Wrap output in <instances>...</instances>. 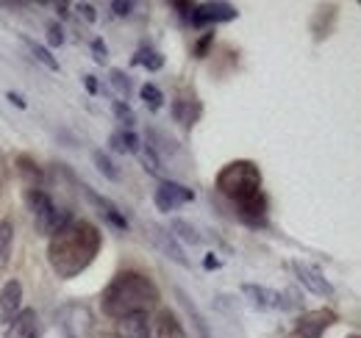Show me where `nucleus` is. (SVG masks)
I'll list each match as a JSON object with an SVG mask.
<instances>
[{
    "instance_id": "nucleus-23",
    "label": "nucleus",
    "mask_w": 361,
    "mask_h": 338,
    "mask_svg": "<svg viewBox=\"0 0 361 338\" xmlns=\"http://www.w3.org/2000/svg\"><path fill=\"white\" fill-rule=\"evenodd\" d=\"M11 247H14V222L6 216V219H0V269L8 266Z\"/></svg>"
},
{
    "instance_id": "nucleus-9",
    "label": "nucleus",
    "mask_w": 361,
    "mask_h": 338,
    "mask_svg": "<svg viewBox=\"0 0 361 338\" xmlns=\"http://www.w3.org/2000/svg\"><path fill=\"white\" fill-rule=\"evenodd\" d=\"M339 322L336 311L331 308H317V311H306L298 322H295V336L298 338H322L325 330H331Z\"/></svg>"
},
{
    "instance_id": "nucleus-18",
    "label": "nucleus",
    "mask_w": 361,
    "mask_h": 338,
    "mask_svg": "<svg viewBox=\"0 0 361 338\" xmlns=\"http://www.w3.org/2000/svg\"><path fill=\"white\" fill-rule=\"evenodd\" d=\"M114 338H150V319L145 313L120 319L117 330H114Z\"/></svg>"
},
{
    "instance_id": "nucleus-12",
    "label": "nucleus",
    "mask_w": 361,
    "mask_h": 338,
    "mask_svg": "<svg viewBox=\"0 0 361 338\" xmlns=\"http://www.w3.org/2000/svg\"><path fill=\"white\" fill-rule=\"evenodd\" d=\"M200 114H203V103L197 100L195 92H183V94H178V97L170 103V117H173L183 130H192V127L197 125Z\"/></svg>"
},
{
    "instance_id": "nucleus-4",
    "label": "nucleus",
    "mask_w": 361,
    "mask_h": 338,
    "mask_svg": "<svg viewBox=\"0 0 361 338\" xmlns=\"http://www.w3.org/2000/svg\"><path fill=\"white\" fill-rule=\"evenodd\" d=\"M25 206H28V211L34 216V230H37L39 236H47V239H50L56 230H61V227L73 219V213L59 208L56 200L47 194L45 189L25 192Z\"/></svg>"
},
{
    "instance_id": "nucleus-22",
    "label": "nucleus",
    "mask_w": 361,
    "mask_h": 338,
    "mask_svg": "<svg viewBox=\"0 0 361 338\" xmlns=\"http://www.w3.org/2000/svg\"><path fill=\"white\" fill-rule=\"evenodd\" d=\"M20 42L28 47V53L45 67V70H50V73H61V64H59V58L47 50V47H42V44H37L34 39H28V37H20Z\"/></svg>"
},
{
    "instance_id": "nucleus-41",
    "label": "nucleus",
    "mask_w": 361,
    "mask_h": 338,
    "mask_svg": "<svg viewBox=\"0 0 361 338\" xmlns=\"http://www.w3.org/2000/svg\"><path fill=\"white\" fill-rule=\"evenodd\" d=\"M348 338H361V336H359V333H350V336H348Z\"/></svg>"
},
{
    "instance_id": "nucleus-37",
    "label": "nucleus",
    "mask_w": 361,
    "mask_h": 338,
    "mask_svg": "<svg viewBox=\"0 0 361 338\" xmlns=\"http://www.w3.org/2000/svg\"><path fill=\"white\" fill-rule=\"evenodd\" d=\"M203 266H206V269H220V266H223V261L217 258V253H209L206 258H203Z\"/></svg>"
},
{
    "instance_id": "nucleus-27",
    "label": "nucleus",
    "mask_w": 361,
    "mask_h": 338,
    "mask_svg": "<svg viewBox=\"0 0 361 338\" xmlns=\"http://www.w3.org/2000/svg\"><path fill=\"white\" fill-rule=\"evenodd\" d=\"M109 84H111V89H114L117 100H123V103H128V100H131L134 86H131V78H128L123 70H111V73H109Z\"/></svg>"
},
{
    "instance_id": "nucleus-28",
    "label": "nucleus",
    "mask_w": 361,
    "mask_h": 338,
    "mask_svg": "<svg viewBox=\"0 0 361 338\" xmlns=\"http://www.w3.org/2000/svg\"><path fill=\"white\" fill-rule=\"evenodd\" d=\"M139 97H142V103H145L150 111H159V108L164 106V92H161L156 84L142 86V89H139Z\"/></svg>"
},
{
    "instance_id": "nucleus-42",
    "label": "nucleus",
    "mask_w": 361,
    "mask_h": 338,
    "mask_svg": "<svg viewBox=\"0 0 361 338\" xmlns=\"http://www.w3.org/2000/svg\"><path fill=\"white\" fill-rule=\"evenodd\" d=\"M100 338H114V336H100Z\"/></svg>"
},
{
    "instance_id": "nucleus-39",
    "label": "nucleus",
    "mask_w": 361,
    "mask_h": 338,
    "mask_svg": "<svg viewBox=\"0 0 361 338\" xmlns=\"http://www.w3.org/2000/svg\"><path fill=\"white\" fill-rule=\"evenodd\" d=\"M84 86H87V92H90V94H97V92H100V84H97V78H94V75H84Z\"/></svg>"
},
{
    "instance_id": "nucleus-26",
    "label": "nucleus",
    "mask_w": 361,
    "mask_h": 338,
    "mask_svg": "<svg viewBox=\"0 0 361 338\" xmlns=\"http://www.w3.org/2000/svg\"><path fill=\"white\" fill-rule=\"evenodd\" d=\"M134 64H142L147 73H159L164 67V56L159 50H153V47H139L134 56Z\"/></svg>"
},
{
    "instance_id": "nucleus-1",
    "label": "nucleus",
    "mask_w": 361,
    "mask_h": 338,
    "mask_svg": "<svg viewBox=\"0 0 361 338\" xmlns=\"http://www.w3.org/2000/svg\"><path fill=\"white\" fill-rule=\"evenodd\" d=\"M214 189L233 206L236 219L242 225H247L253 230L267 227L270 200L264 194V175L256 161H250V158L228 161L214 177Z\"/></svg>"
},
{
    "instance_id": "nucleus-30",
    "label": "nucleus",
    "mask_w": 361,
    "mask_h": 338,
    "mask_svg": "<svg viewBox=\"0 0 361 338\" xmlns=\"http://www.w3.org/2000/svg\"><path fill=\"white\" fill-rule=\"evenodd\" d=\"M111 111H114V117L123 123V127H134V123H136V114H134V108L128 106V103H123V100H114L111 103Z\"/></svg>"
},
{
    "instance_id": "nucleus-17",
    "label": "nucleus",
    "mask_w": 361,
    "mask_h": 338,
    "mask_svg": "<svg viewBox=\"0 0 361 338\" xmlns=\"http://www.w3.org/2000/svg\"><path fill=\"white\" fill-rule=\"evenodd\" d=\"M336 14H339V6H336V3L317 6L314 17H312V34H314V42H322V39L331 37L334 23H336Z\"/></svg>"
},
{
    "instance_id": "nucleus-16",
    "label": "nucleus",
    "mask_w": 361,
    "mask_h": 338,
    "mask_svg": "<svg viewBox=\"0 0 361 338\" xmlns=\"http://www.w3.org/2000/svg\"><path fill=\"white\" fill-rule=\"evenodd\" d=\"M14 167H17V175H20V183L25 192H34V189H45V172L42 167L28 156V153H20L14 158Z\"/></svg>"
},
{
    "instance_id": "nucleus-21",
    "label": "nucleus",
    "mask_w": 361,
    "mask_h": 338,
    "mask_svg": "<svg viewBox=\"0 0 361 338\" xmlns=\"http://www.w3.org/2000/svg\"><path fill=\"white\" fill-rule=\"evenodd\" d=\"M156 338H186L183 327H180L178 316L173 311H161L159 322H156Z\"/></svg>"
},
{
    "instance_id": "nucleus-8",
    "label": "nucleus",
    "mask_w": 361,
    "mask_h": 338,
    "mask_svg": "<svg viewBox=\"0 0 361 338\" xmlns=\"http://www.w3.org/2000/svg\"><path fill=\"white\" fill-rule=\"evenodd\" d=\"M189 203H195V192L189 186H183V183H176V180H161L156 194H153V206L161 213L178 211Z\"/></svg>"
},
{
    "instance_id": "nucleus-32",
    "label": "nucleus",
    "mask_w": 361,
    "mask_h": 338,
    "mask_svg": "<svg viewBox=\"0 0 361 338\" xmlns=\"http://www.w3.org/2000/svg\"><path fill=\"white\" fill-rule=\"evenodd\" d=\"M90 47H92V58H94L97 64H106V61H109V44L103 42V37H94Z\"/></svg>"
},
{
    "instance_id": "nucleus-11",
    "label": "nucleus",
    "mask_w": 361,
    "mask_h": 338,
    "mask_svg": "<svg viewBox=\"0 0 361 338\" xmlns=\"http://www.w3.org/2000/svg\"><path fill=\"white\" fill-rule=\"evenodd\" d=\"M289 269L295 272L298 283H300L306 292H312V294H317V296H334V283H331L317 266L295 258V261H289Z\"/></svg>"
},
{
    "instance_id": "nucleus-10",
    "label": "nucleus",
    "mask_w": 361,
    "mask_h": 338,
    "mask_svg": "<svg viewBox=\"0 0 361 338\" xmlns=\"http://www.w3.org/2000/svg\"><path fill=\"white\" fill-rule=\"evenodd\" d=\"M75 183H78V189L84 192V197H87V200H90L92 206L97 208V213H100V216H103V219H106V222H109V225H111L114 230H126V233H128L131 222H128V216H126V211H123V208H120L117 203H111L109 197L97 194V192H94L92 186H87V183H84V180H78V177H75Z\"/></svg>"
},
{
    "instance_id": "nucleus-2",
    "label": "nucleus",
    "mask_w": 361,
    "mask_h": 338,
    "mask_svg": "<svg viewBox=\"0 0 361 338\" xmlns=\"http://www.w3.org/2000/svg\"><path fill=\"white\" fill-rule=\"evenodd\" d=\"M103 247V233L90 219H70L47 239V263L59 280H73L87 272Z\"/></svg>"
},
{
    "instance_id": "nucleus-33",
    "label": "nucleus",
    "mask_w": 361,
    "mask_h": 338,
    "mask_svg": "<svg viewBox=\"0 0 361 338\" xmlns=\"http://www.w3.org/2000/svg\"><path fill=\"white\" fill-rule=\"evenodd\" d=\"M47 42H50V47H61L64 44V31H61V25L56 20L47 23Z\"/></svg>"
},
{
    "instance_id": "nucleus-13",
    "label": "nucleus",
    "mask_w": 361,
    "mask_h": 338,
    "mask_svg": "<svg viewBox=\"0 0 361 338\" xmlns=\"http://www.w3.org/2000/svg\"><path fill=\"white\" fill-rule=\"evenodd\" d=\"M0 338H42L39 313L34 308H23L8 325H3V336Z\"/></svg>"
},
{
    "instance_id": "nucleus-3",
    "label": "nucleus",
    "mask_w": 361,
    "mask_h": 338,
    "mask_svg": "<svg viewBox=\"0 0 361 338\" xmlns=\"http://www.w3.org/2000/svg\"><path fill=\"white\" fill-rule=\"evenodd\" d=\"M161 302V294H159V286L136 272V269H126V272H117L109 286L103 289L100 294V308H103V316L120 322L126 316H139V313H150L156 311Z\"/></svg>"
},
{
    "instance_id": "nucleus-20",
    "label": "nucleus",
    "mask_w": 361,
    "mask_h": 338,
    "mask_svg": "<svg viewBox=\"0 0 361 338\" xmlns=\"http://www.w3.org/2000/svg\"><path fill=\"white\" fill-rule=\"evenodd\" d=\"M170 236L178 239V242H183V244H192V247L203 244L200 230H197L192 222H186V219H173V222H170Z\"/></svg>"
},
{
    "instance_id": "nucleus-31",
    "label": "nucleus",
    "mask_w": 361,
    "mask_h": 338,
    "mask_svg": "<svg viewBox=\"0 0 361 338\" xmlns=\"http://www.w3.org/2000/svg\"><path fill=\"white\" fill-rule=\"evenodd\" d=\"M212 44H214V31H203L200 39H197L195 47H192V56H195V58H206L209 50H212Z\"/></svg>"
},
{
    "instance_id": "nucleus-40",
    "label": "nucleus",
    "mask_w": 361,
    "mask_h": 338,
    "mask_svg": "<svg viewBox=\"0 0 361 338\" xmlns=\"http://www.w3.org/2000/svg\"><path fill=\"white\" fill-rule=\"evenodd\" d=\"M67 8H70V3H56V11H59V17H61V20H67V17H70V11H67Z\"/></svg>"
},
{
    "instance_id": "nucleus-24",
    "label": "nucleus",
    "mask_w": 361,
    "mask_h": 338,
    "mask_svg": "<svg viewBox=\"0 0 361 338\" xmlns=\"http://www.w3.org/2000/svg\"><path fill=\"white\" fill-rule=\"evenodd\" d=\"M176 296H178V302L183 305V311L189 313V319L195 322V327H197V333H200V338H212V333H209V325H206V319L200 316V311H197V305L189 299V296L183 294L180 289H176Z\"/></svg>"
},
{
    "instance_id": "nucleus-34",
    "label": "nucleus",
    "mask_w": 361,
    "mask_h": 338,
    "mask_svg": "<svg viewBox=\"0 0 361 338\" xmlns=\"http://www.w3.org/2000/svg\"><path fill=\"white\" fill-rule=\"evenodd\" d=\"M75 11L87 20V23H97V8L92 3H75Z\"/></svg>"
},
{
    "instance_id": "nucleus-38",
    "label": "nucleus",
    "mask_w": 361,
    "mask_h": 338,
    "mask_svg": "<svg viewBox=\"0 0 361 338\" xmlns=\"http://www.w3.org/2000/svg\"><path fill=\"white\" fill-rule=\"evenodd\" d=\"M6 100L11 103V106H17V108H25L28 103L23 100V94H17V92H6Z\"/></svg>"
},
{
    "instance_id": "nucleus-35",
    "label": "nucleus",
    "mask_w": 361,
    "mask_h": 338,
    "mask_svg": "<svg viewBox=\"0 0 361 338\" xmlns=\"http://www.w3.org/2000/svg\"><path fill=\"white\" fill-rule=\"evenodd\" d=\"M134 0H114V3H111V8H114V14H117V17H128V14H131V11H134Z\"/></svg>"
},
{
    "instance_id": "nucleus-7",
    "label": "nucleus",
    "mask_w": 361,
    "mask_h": 338,
    "mask_svg": "<svg viewBox=\"0 0 361 338\" xmlns=\"http://www.w3.org/2000/svg\"><path fill=\"white\" fill-rule=\"evenodd\" d=\"M236 17H239V11L231 3H195L192 14H189V23H192V28H209L212 31V25L231 23Z\"/></svg>"
},
{
    "instance_id": "nucleus-36",
    "label": "nucleus",
    "mask_w": 361,
    "mask_h": 338,
    "mask_svg": "<svg viewBox=\"0 0 361 338\" xmlns=\"http://www.w3.org/2000/svg\"><path fill=\"white\" fill-rule=\"evenodd\" d=\"M170 8H176L183 20H189V14H192L195 3H189V0H173V3H170Z\"/></svg>"
},
{
    "instance_id": "nucleus-29",
    "label": "nucleus",
    "mask_w": 361,
    "mask_h": 338,
    "mask_svg": "<svg viewBox=\"0 0 361 338\" xmlns=\"http://www.w3.org/2000/svg\"><path fill=\"white\" fill-rule=\"evenodd\" d=\"M136 156H139V161H142L145 172H150L153 177H164V164H161V161H159V158L150 153V147H142Z\"/></svg>"
},
{
    "instance_id": "nucleus-15",
    "label": "nucleus",
    "mask_w": 361,
    "mask_h": 338,
    "mask_svg": "<svg viewBox=\"0 0 361 338\" xmlns=\"http://www.w3.org/2000/svg\"><path fill=\"white\" fill-rule=\"evenodd\" d=\"M20 311H23V283L17 277H11L0 289V322L8 325Z\"/></svg>"
},
{
    "instance_id": "nucleus-25",
    "label": "nucleus",
    "mask_w": 361,
    "mask_h": 338,
    "mask_svg": "<svg viewBox=\"0 0 361 338\" xmlns=\"http://www.w3.org/2000/svg\"><path fill=\"white\" fill-rule=\"evenodd\" d=\"M92 161H94L97 172H100L106 180H111V183H120V180H123V172L117 169V164H114L103 150H94V153H92Z\"/></svg>"
},
{
    "instance_id": "nucleus-6",
    "label": "nucleus",
    "mask_w": 361,
    "mask_h": 338,
    "mask_svg": "<svg viewBox=\"0 0 361 338\" xmlns=\"http://www.w3.org/2000/svg\"><path fill=\"white\" fill-rule=\"evenodd\" d=\"M242 294L247 296V302L259 311H289V308L298 305L292 299V294H281V292L259 286V283H242Z\"/></svg>"
},
{
    "instance_id": "nucleus-14",
    "label": "nucleus",
    "mask_w": 361,
    "mask_h": 338,
    "mask_svg": "<svg viewBox=\"0 0 361 338\" xmlns=\"http://www.w3.org/2000/svg\"><path fill=\"white\" fill-rule=\"evenodd\" d=\"M145 230H150L147 236L153 239V244H156L161 253L167 255L170 261H176V263H178V266H183V269H189V266H192V263H189V258H186V255H183V250L178 247V242L170 236V230H164V227H159V225H153V222H147V225H145Z\"/></svg>"
},
{
    "instance_id": "nucleus-5",
    "label": "nucleus",
    "mask_w": 361,
    "mask_h": 338,
    "mask_svg": "<svg viewBox=\"0 0 361 338\" xmlns=\"http://www.w3.org/2000/svg\"><path fill=\"white\" fill-rule=\"evenodd\" d=\"M56 319H59V327H61L64 338H87L92 333V325H94L92 311L87 305H81V302L61 305Z\"/></svg>"
},
{
    "instance_id": "nucleus-19",
    "label": "nucleus",
    "mask_w": 361,
    "mask_h": 338,
    "mask_svg": "<svg viewBox=\"0 0 361 338\" xmlns=\"http://www.w3.org/2000/svg\"><path fill=\"white\" fill-rule=\"evenodd\" d=\"M109 144H111V150H114V153H123V156H136V153L142 150L139 136H136L134 130H128V127L114 130V133L109 136Z\"/></svg>"
}]
</instances>
